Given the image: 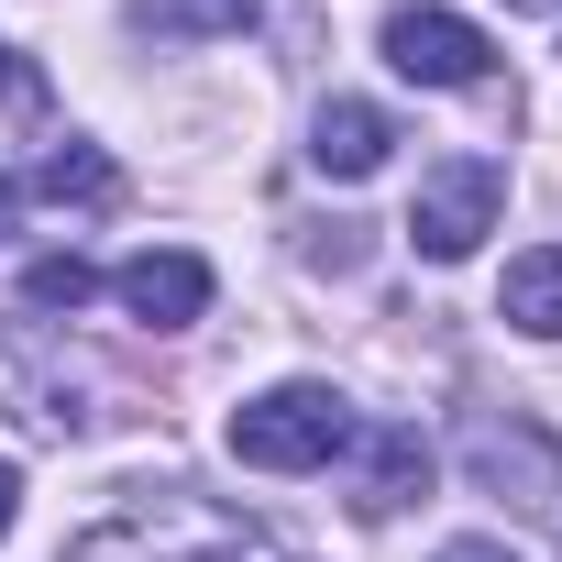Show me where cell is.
<instances>
[{
    "instance_id": "1",
    "label": "cell",
    "mask_w": 562,
    "mask_h": 562,
    "mask_svg": "<svg viewBox=\"0 0 562 562\" xmlns=\"http://www.w3.org/2000/svg\"><path fill=\"white\" fill-rule=\"evenodd\" d=\"M67 562H288V551H276L254 518H232V507L166 485V496H133V507H111L100 529H78Z\"/></svg>"
},
{
    "instance_id": "2",
    "label": "cell",
    "mask_w": 562,
    "mask_h": 562,
    "mask_svg": "<svg viewBox=\"0 0 562 562\" xmlns=\"http://www.w3.org/2000/svg\"><path fill=\"white\" fill-rule=\"evenodd\" d=\"M0 408H12L23 430H45V441H78V430H100L122 408V386L56 321H0Z\"/></svg>"
},
{
    "instance_id": "3",
    "label": "cell",
    "mask_w": 562,
    "mask_h": 562,
    "mask_svg": "<svg viewBox=\"0 0 562 562\" xmlns=\"http://www.w3.org/2000/svg\"><path fill=\"white\" fill-rule=\"evenodd\" d=\"M353 441H364V419H353V397L321 386V375H288V386H265V397L232 408V452H243L254 474H321V463H342Z\"/></svg>"
},
{
    "instance_id": "4",
    "label": "cell",
    "mask_w": 562,
    "mask_h": 562,
    "mask_svg": "<svg viewBox=\"0 0 562 562\" xmlns=\"http://www.w3.org/2000/svg\"><path fill=\"white\" fill-rule=\"evenodd\" d=\"M496 210H507V177H496L485 155H452V166L419 177V199H408V243H419L430 265H463V254L496 232Z\"/></svg>"
},
{
    "instance_id": "5",
    "label": "cell",
    "mask_w": 562,
    "mask_h": 562,
    "mask_svg": "<svg viewBox=\"0 0 562 562\" xmlns=\"http://www.w3.org/2000/svg\"><path fill=\"white\" fill-rule=\"evenodd\" d=\"M386 67L419 78V89H485L496 45L463 12H441V0H408V12H386Z\"/></svg>"
},
{
    "instance_id": "6",
    "label": "cell",
    "mask_w": 562,
    "mask_h": 562,
    "mask_svg": "<svg viewBox=\"0 0 562 562\" xmlns=\"http://www.w3.org/2000/svg\"><path fill=\"white\" fill-rule=\"evenodd\" d=\"M111 299H122L144 331H188V321H210V265H199L188 243H144L133 265H111Z\"/></svg>"
},
{
    "instance_id": "7",
    "label": "cell",
    "mask_w": 562,
    "mask_h": 562,
    "mask_svg": "<svg viewBox=\"0 0 562 562\" xmlns=\"http://www.w3.org/2000/svg\"><path fill=\"white\" fill-rule=\"evenodd\" d=\"M463 463H474V485H529L518 507H562V452L540 441V430H518V419H474L463 430Z\"/></svg>"
},
{
    "instance_id": "8",
    "label": "cell",
    "mask_w": 562,
    "mask_h": 562,
    "mask_svg": "<svg viewBox=\"0 0 562 562\" xmlns=\"http://www.w3.org/2000/svg\"><path fill=\"white\" fill-rule=\"evenodd\" d=\"M419 485H430V441H419L408 419L364 430V474H353V518H397V507H408Z\"/></svg>"
},
{
    "instance_id": "9",
    "label": "cell",
    "mask_w": 562,
    "mask_h": 562,
    "mask_svg": "<svg viewBox=\"0 0 562 562\" xmlns=\"http://www.w3.org/2000/svg\"><path fill=\"white\" fill-rule=\"evenodd\" d=\"M386 155H397V122H386L375 100H331V111L310 122V166H321V177H375Z\"/></svg>"
},
{
    "instance_id": "10",
    "label": "cell",
    "mask_w": 562,
    "mask_h": 562,
    "mask_svg": "<svg viewBox=\"0 0 562 562\" xmlns=\"http://www.w3.org/2000/svg\"><path fill=\"white\" fill-rule=\"evenodd\" d=\"M265 0H133V34L155 45H221V34H254Z\"/></svg>"
},
{
    "instance_id": "11",
    "label": "cell",
    "mask_w": 562,
    "mask_h": 562,
    "mask_svg": "<svg viewBox=\"0 0 562 562\" xmlns=\"http://www.w3.org/2000/svg\"><path fill=\"white\" fill-rule=\"evenodd\" d=\"M34 199H56V210H111V199H122V166H111L100 144H56V155L34 166Z\"/></svg>"
},
{
    "instance_id": "12",
    "label": "cell",
    "mask_w": 562,
    "mask_h": 562,
    "mask_svg": "<svg viewBox=\"0 0 562 562\" xmlns=\"http://www.w3.org/2000/svg\"><path fill=\"white\" fill-rule=\"evenodd\" d=\"M496 321H518V331H562V243H540V254H518L507 265V299H496Z\"/></svg>"
},
{
    "instance_id": "13",
    "label": "cell",
    "mask_w": 562,
    "mask_h": 562,
    "mask_svg": "<svg viewBox=\"0 0 562 562\" xmlns=\"http://www.w3.org/2000/svg\"><path fill=\"white\" fill-rule=\"evenodd\" d=\"M23 299H34V310H89V299H100V265H89V254H34V265H23Z\"/></svg>"
},
{
    "instance_id": "14",
    "label": "cell",
    "mask_w": 562,
    "mask_h": 562,
    "mask_svg": "<svg viewBox=\"0 0 562 562\" xmlns=\"http://www.w3.org/2000/svg\"><path fill=\"white\" fill-rule=\"evenodd\" d=\"M441 562H518L507 540H441Z\"/></svg>"
},
{
    "instance_id": "15",
    "label": "cell",
    "mask_w": 562,
    "mask_h": 562,
    "mask_svg": "<svg viewBox=\"0 0 562 562\" xmlns=\"http://www.w3.org/2000/svg\"><path fill=\"white\" fill-rule=\"evenodd\" d=\"M0 100H34V67H23L12 45H0Z\"/></svg>"
},
{
    "instance_id": "16",
    "label": "cell",
    "mask_w": 562,
    "mask_h": 562,
    "mask_svg": "<svg viewBox=\"0 0 562 562\" xmlns=\"http://www.w3.org/2000/svg\"><path fill=\"white\" fill-rule=\"evenodd\" d=\"M12 518H23V474L0 463V540H12Z\"/></svg>"
},
{
    "instance_id": "17",
    "label": "cell",
    "mask_w": 562,
    "mask_h": 562,
    "mask_svg": "<svg viewBox=\"0 0 562 562\" xmlns=\"http://www.w3.org/2000/svg\"><path fill=\"white\" fill-rule=\"evenodd\" d=\"M507 12H562V0H507Z\"/></svg>"
},
{
    "instance_id": "18",
    "label": "cell",
    "mask_w": 562,
    "mask_h": 562,
    "mask_svg": "<svg viewBox=\"0 0 562 562\" xmlns=\"http://www.w3.org/2000/svg\"><path fill=\"white\" fill-rule=\"evenodd\" d=\"M0 232H12V177H0Z\"/></svg>"
}]
</instances>
